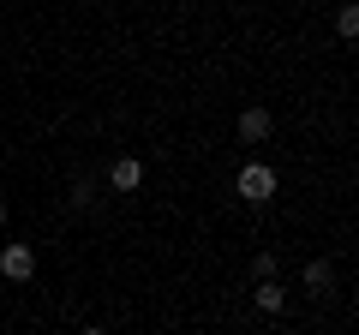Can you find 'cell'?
Segmentation results:
<instances>
[{"mask_svg":"<svg viewBox=\"0 0 359 335\" xmlns=\"http://www.w3.org/2000/svg\"><path fill=\"white\" fill-rule=\"evenodd\" d=\"M233 192H240L245 204H269V198H276V168L269 162H245L240 180H233Z\"/></svg>","mask_w":359,"mask_h":335,"instance_id":"obj_1","label":"cell"},{"mask_svg":"<svg viewBox=\"0 0 359 335\" xmlns=\"http://www.w3.org/2000/svg\"><path fill=\"white\" fill-rule=\"evenodd\" d=\"M330 282H335L330 264H306V287H311V294H330Z\"/></svg>","mask_w":359,"mask_h":335,"instance_id":"obj_6","label":"cell"},{"mask_svg":"<svg viewBox=\"0 0 359 335\" xmlns=\"http://www.w3.org/2000/svg\"><path fill=\"white\" fill-rule=\"evenodd\" d=\"M335 30H341V36H347V42H353V36H359V13H353V6H341V18H335Z\"/></svg>","mask_w":359,"mask_h":335,"instance_id":"obj_7","label":"cell"},{"mask_svg":"<svg viewBox=\"0 0 359 335\" xmlns=\"http://www.w3.org/2000/svg\"><path fill=\"white\" fill-rule=\"evenodd\" d=\"M84 335H108V329H84Z\"/></svg>","mask_w":359,"mask_h":335,"instance_id":"obj_10","label":"cell"},{"mask_svg":"<svg viewBox=\"0 0 359 335\" xmlns=\"http://www.w3.org/2000/svg\"><path fill=\"white\" fill-rule=\"evenodd\" d=\"M287 306V287L282 282H264V287H257V311H282Z\"/></svg>","mask_w":359,"mask_h":335,"instance_id":"obj_5","label":"cell"},{"mask_svg":"<svg viewBox=\"0 0 359 335\" xmlns=\"http://www.w3.org/2000/svg\"><path fill=\"white\" fill-rule=\"evenodd\" d=\"M0 228H6V198H0Z\"/></svg>","mask_w":359,"mask_h":335,"instance_id":"obj_9","label":"cell"},{"mask_svg":"<svg viewBox=\"0 0 359 335\" xmlns=\"http://www.w3.org/2000/svg\"><path fill=\"white\" fill-rule=\"evenodd\" d=\"M233 132H240V144H269V132H276V114H269V108H245Z\"/></svg>","mask_w":359,"mask_h":335,"instance_id":"obj_3","label":"cell"},{"mask_svg":"<svg viewBox=\"0 0 359 335\" xmlns=\"http://www.w3.org/2000/svg\"><path fill=\"white\" fill-rule=\"evenodd\" d=\"M0 275H6V282H30V275H36V252H30V245H6V252H0Z\"/></svg>","mask_w":359,"mask_h":335,"instance_id":"obj_2","label":"cell"},{"mask_svg":"<svg viewBox=\"0 0 359 335\" xmlns=\"http://www.w3.org/2000/svg\"><path fill=\"white\" fill-rule=\"evenodd\" d=\"M108 186H114V192H138V186H144V162H138V156H114Z\"/></svg>","mask_w":359,"mask_h":335,"instance_id":"obj_4","label":"cell"},{"mask_svg":"<svg viewBox=\"0 0 359 335\" xmlns=\"http://www.w3.org/2000/svg\"><path fill=\"white\" fill-rule=\"evenodd\" d=\"M252 270L264 275V282H276V252H257V258H252Z\"/></svg>","mask_w":359,"mask_h":335,"instance_id":"obj_8","label":"cell"}]
</instances>
